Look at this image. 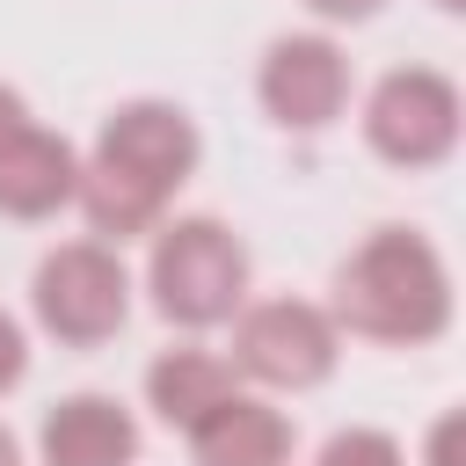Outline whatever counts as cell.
Wrapping results in <instances>:
<instances>
[{
	"label": "cell",
	"instance_id": "1",
	"mask_svg": "<svg viewBox=\"0 0 466 466\" xmlns=\"http://www.w3.org/2000/svg\"><path fill=\"white\" fill-rule=\"evenodd\" d=\"M197 153H204V138H197L189 109H175V102H124V109L102 116V138L80 160L73 204L87 211V226L102 240L153 233L167 197L197 175Z\"/></svg>",
	"mask_w": 466,
	"mask_h": 466
},
{
	"label": "cell",
	"instance_id": "2",
	"mask_svg": "<svg viewBox=\"0 0 466 466\" xmlns=\"http://www.w3.org/2000/svg\"><path fill=\"white\" fill-rule=\"evenodd\" d=\"M335 328L364 335V342H393V350H415V342H437L451 328V269L444 255L408 233V226H379L342 269H335V306H328Z\"/></svg>",
	"mask_w": 466,
	"mask_h": 466
},
{
	"label": "cell",
	"instance_id": "3",
	"mask_svg": "<svg viewBox=\"0 0 466 466\" xmlns=\"http://www.w3.org/2000/svg\"><path fill=\"white\" fill-rule=\"evenodd\" d=\"M153 306L175 328H226L248 306V248L218 218H175L153 226V262H146Z\"/></svg>",
	"mask_w": 466,
	"mask_h": 466
},
{
	"label": "cell",
	"instance_id": "4",
	"mask_svg": "<svg viewBox=\"0 0 466 466\" xmlns=\"http://www.w3.org/2000/svg\"><path fill=\"white\" fill-rule=\"evenodd\" d=\"M29 306H36L44 335H58L73 350H95L131 320V269L109 240H66L36 262Z\"/></svg>",
	"mask_w": 466,
	"mask_h": 466
},
{
	"label": "cell",
	"instance_id": "5",
	"mask_svg": "<svg viewBox=\"0 0 466 466\" xmlns=\"http://www.w3.org/2000/svg\"><path fill=\"white\" fill-rule=\"evenodd\" d=\"M342 357V328L328 320V306L313 299H262L233 313V371L269 386V393H306L335 371Z\"/></svg>",
	"mask_w": 466,
	"mask_h": 466
},
{
	"label": "cell",
	"instance_id": "6",
	"mask_svg": "<svg viewBox=\"0 0 466 466\" xmlns=\"http://www.w3.org/2000/svg\"><path fill=\"white\" fill-rule=\"evenodd\" d=\"M459 87L437 66H393L364 95V146L393 167H437L459 146Z\"/></svg>",
	"mask_w": 466,
	"mask_h": 466
},
{
	"label": "cell",
	"instance_id": "7",
	"mask_svg": "<svg viewBox=\"0 0 466 466\" xmlns=\"http://www.w3.org/2000/svg\"><path fill=\"white\" fill-rule=\"evenodd\" d=\"M255 95L262 109L284 124V131H328L350 102V58L335 36L320 29H299V36H277L262 51V73H255Z\"/></svg>",
	"mask_w": 466,
	"mask_h": 466
},
{
	"label": "cell",
	"instance_id": "8",
	"mask_svg": "<svg viewBox=\"0 0 466 466\" xmlns=\"http://www.w3.org/2000/svg\"><path fill=\"white\" fill-rule=\"evenodd\" d=\"M44 466H131L138 459V422L109 393H66L44 430H36Z\"/></svg>",
	"mask_w": 466,
	"mask_h": 466
},
{
	"label": "cell",
	"instance_id": "9",
	"mask_svg": "<svg viewBox=\"0 0 466 466\" xmlns=\"http://www.w3.org/2000/svg\"><path fill=\"white\" fill-rule=\"evenodd\" d=\"M189 459L197 466H291V422L284 408L233 386L218 408L189 422Z\"/></svg>",
	"mask_w": 466,
	"mask_h": 466
},
{
	"label": "cell",
	"instance_id": "10",
	"mask_svg": "<svg viewBox=\"0 0 466 466\" xmlns=\"http://www.w3.org/2000/svg\"><path fill=\"white\" fill-rule=\"evenodd\" d=\"M73 182H80L73 138H58L44 124H22L0 146V218H51L58 204H73Z\"/></svg>",
	"mask_w": 466,
	"mask_h": 466
},
{
	"label": "cell",
	"instance_id": "11",
	"mask_svg": "<svg viewBox=\"0 0 466 466\" xmlns=\"http://www.w3.org/2000/svg\"><path fill=\"white\" fill-rule=\"evenodd\" d=\"M233 386H240V371H233L226 357H211V350H160V357L146 364V400H153V415L175 422V430H189V422H197L204 408H218Z\"/></svg>",
	"mask_w": 466,
	"mask_h": 466
},
{
	"label": "cell",
	"instance_id": "12",
	"mask_svg": "<svg viewBox=\"0 0 466 466\" xmlns=\"http://www.w3.org/2000/svg\"><path fill=\"white\" fill-rule=\"evenodd\" d=\"M320 466H400V444L386 430H335Z\"/></svg>",
	"mask_w": 466,
	"mask_h": 466
},
{
	"label": "cell",
	"instance_id": "13",
	"mask_svg": "<svg viewBox=\"0 0 466 466\" xmlns=\"http://www.w3.org/2000/svg\"><path fill=\"white\" fill-rule=\"evenodd\" d=\"M459 437H466V415H459V408L437 415V430H430V466H459Z\"/></svg>",
	"mask_w": 466,
	"mask_h": 466
},
{
	"label": "cell",
	"instance_id": "14",
	"mask_svg": "<svg viewBox=\"0 0 466 466\" xmlns=\"http://www.w3.org/2000/svg\"><path fill=\"white\" fill-rule=\"evenodd\" d=\"M22 364H29V350H22V328H15L7 313H0V393H7L15 379H22Z\"/></svg>",
	"mask_w": 466,
	"mask_h": 466
},
{
	"label": "cell",
	"instance_id": "15",
	"mask_svg": "<svg viewBox=\"0 0 466 466\" xmlns=\"http://www.w3.org/2000/svg\"><path fill=\"white\" fill-rule=\"evenodd\" d=\"M306 7H313L320 22H371L386 0H306Z\"/></svg>",
	"mask_w": 466,
	"mask_h": 466
},
{
	"label": "cell",
	"instance_id": "16",
	"mask_svg": "<svg viewBox=\"0 0 466 466\" xmlns=\"http://www.w3.org/2000/svg\"><path fill=\"white\" fill-rule=\"evenodd\" d=\"M22 124H29V102H22V95H15L7 80H0V146H7V138H15Z\"/></svg>",
	"mask_w": 466,
	"mask_h": 466
},
{
	"label": "cell",
	"instance_id": "17",
	"mask_svg": "<svg viewBox=\"0 0 466 466\" xmlns=\"http://www.w3.org/2000/svg\"><path fill=\"white\" fill-rule=\"evenodd\" d=\"M0 466H22V451H15V437L0 430Z\"/></svg>",
	"mask_w": 466,
	"mask_h": 466
},
{
	"label": "cell",
	"instance_id": "18",
	"mask_svg": "<svg viewBox=\"0 0 466 466\" xmlns=\"http://www.w3.org/2000/svg\"><path fill=\"white\" fill-rule=\"evenodd\" d=\"M437 7H444V15H459V7H466V0H437Z\"/></svg>",
	"mask_w": 466,
	"mask_h": 466
}]
</instances>
